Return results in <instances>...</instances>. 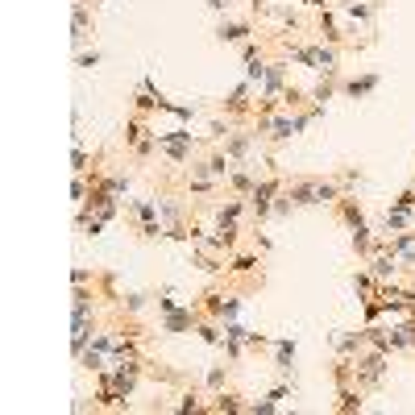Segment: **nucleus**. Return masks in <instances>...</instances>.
Returning <instances> with one entry per match:
<instances>
[{"label":"nucleus","mask_w":415,"mask_h":415,"mask_svg":"<svg viewBox=\"0 0 415 415\" xmlns=\"http://www.w3.org/2000/svg\"><path fill=\"white\" fill-rule=\"evenodd\" d=\"M387 374H391V353H382V349H362L357 357H353V382L362 387V391H378L382 382H387Z\"/></svg>","instance_id":"1"},{"label":"nucleus","mask_w":415,"mask_h":415,"mask_svg":"<svg viewBox=\"0 0 415 415\" xmlns=\"http://www.w3.org/2000/svg\"><path fill=\"white\" fill-rule=\"evenodd\" d=\"M283 191H287V183H283L278 174H258V183H253V191H249V216H253V224H262V220L274 216V204H278Z\"/></svg>","instance_id":"2"},{"label":"nucleus","mask_w":415,"mask_h":415,"mask_svg":"<svg viewBox=\"0 0 415 415\" xmlns=\"http://www.w3.org/2000/svg\"><path fill=\"white\" fill-rule=\"evenodd\" d=\"M125 149L133 158H142V162L149 154H158V129L146 121V112H129V121H125Z\"/></svg>","instance_id":"3"},{"label":"nucleus","mask_w":415,"mask_h":415,"mask_svg":"<svg viewBox=\"0 0 415 415\" xmlns=\"http://www.w3.org/2000/svg\"><path fill=\"white\" fill-rule=\"evenodd\" d=\"M191 149H196V133L187 125L158 133V154H167V162H174V167H187L191 162Z\"/></svg>","instance_id":"4"},{"label":"nucleus","mask_w":415,"mask_h":415,"mask_svg":"<svg viewBox=\"0 0 415 415\" xmlns=\"http://www.w3.org/2000/svg\"><path fill=\"white\" fill-rule=\"evenodd\" d=\"M129 216L137 220V233H142L146 241H158V237H167V224H162V212H158V199L129 204Z\"/></svg>","instance_id":"5"},{"label":"nucleus","mask_w":415,"mask_h":415,"mask_svg":"<svg viewBox=\"0 0 415 415\" xmlns=\"http://www.w3.org/2000/svg\"><path fill=\"white\" fill-rule=\"evenodd\" d=\"M199 303H179L174 312H158V332H196V324H199Z\"/></svg>","instance_id":"6"},{"label":"nucleus","mask_w":415,"mask_h":415,"mask_svg":"<svg viewBox=\"0 0 415 415\" xmlns=\"http://www.w3.org/2000/svg\"><path fill=\"white\" fill-rule=\"evenodd\" d=\"M253 92H258V88H253L249 79H241V83H237V88L224 96V117H253V112H258Z\"/></svg>","instance_id":"7"},{"label":"nucleus","mask_w":415,"mask_h":415,"mask_svg":"<svg viewBox=\"0 0 415 415\" xmlns=\"http://www.w3.org/2000/svg\"><path fill=\"white\" fill-rule=\"evenodd\" d=\"M291 83H287V58H278V63H270L266 75H262V83H258V100H283Z\"/></svg>","instance_id":"8"},{"label":"nucleus","mask_w":415,"mask_h":415,"mask_svg":"<svg viewBox=\"0 0 415 415\" xmlns=\"http://www.w3.org/2000/svg\"><path fill=\"white\" fill-rule=\"evenodd\" d=\"M337 13L349 17L362 29H374V17H378V0H337Z\"/></svg>","instance_id":"9"},{"label":"nucleus","mask_w":415,"mask_h":415,"mask_svg":"<svg viewBox=\"0 0 415 415\" xmlns=\"http://www.w3.org/2000/svg\"><path fill=\"white\" fill-rule=\"evenodd\" d=\"M253 21L249 17H241V21H233V17H224V21L216 25V38L224 42V46H245V42H253Z\"/></svg>","instance_id":"10"},{"label":"nucleus","mask_w":415,"mask_h":415,"mask_svg":"<svg viewBox=\"0 0 415 415\" xmlns=\"http://www.w3.org/2000/svg\"><path fill=\"white\" fill-rule=\"evenodd\" d=\"M382 237H387V233H382ZM387 249H391L394 258L403 262L407 278H415V228H407V233H394V237H387Z\"/></svg>","instance_id":"11"},{"label":"nucleus","mask_w":415,"mask_h":415,"mask_svg":"<svg viewBox=\"0 0 415 415\" xmlns=\"http://www.w3.org/2000/svg\"><path fill=\"white\" fill-rule=\"evenodd\" d=\"M228 278H253V283H262V258L258 253H228V266H224Z\"/></svg>","instance_id":"12"},{"label":"nucleus","mask_w":415,"mask_h":415,"mask_svg":"<svg viewBox=\"0 0 415 415\" xmlns=\"http://www.w3.org/2000/svg\"><path fill=\"white\" fill-rule=\"evenodd\" d=\"M382 88V75H353V79H341V96H349V100H366V96H374Z\"/></svg>","instance_id":"13"},{"label":"nucleus","mask_w":415,"mask_h":415,"mask_svg":"<svg viewBox=\"0 0 415 415\" xmlns=\"http://www.w3.org/2000/svg\"><path fill=\"white\" fill-rule=\"evenodd\" d=\"M328 345H332V353H337V357H357V353L366 349V324H362L357 332H332Z\"/></svg>","instance_id":"14"},{"label":"nucleus","mask_w":415,"mask_h":415,"mask_svg":"<svg viewBox=\"0 0 415 415\" xmlns=\"http://www.w3.org/2000/svg\"><path fill=\"white\" fill-rule=\"evenodd\" d=\"M295 349H299V345H295L291 337H278V341H270V353H274V374H278V378H291V369H295Z\"/></svg>","instance_id":"15"},{"label":"nucleus","mask_w":415,"mask_h":415,"mask_svg":"<svg viewBox=\"0 0 415 415\" xmlns=\"http://www.w3.org/2000/svg\"><path fill=\"white\" fill-rule=\"evenodd\" d=\"M88 33H92V13H88V0H75V9H71V42H75V50H83Z\"/></svg>","instance_id":"16"},{"label":"nucleus","mask_w":415,"mask_h":415,"mask_svg":"<svg viewBox=\"0 0 415 415\" xmlns=\"http://www.w3.org/2000/svg\"><path fill=\"white\" fill-rule=\"evenodd\" d=\"M316 183L320 179H291L287 183V199L295 208H316Z\"/></svg>","instance_id":"17"},{"label":"nucleus","mask_w":415,"mask_h":415,"mask_svg":"<svg viewBox=\"0 0 415 415\" xmlns=\"http://www.w3.org/2000/svg\"><path fill=\"white\" fill-rule=\"evenodd\" d=\"M245 212H249V199L237 196V199H224V204H216V208H212V220H216V224H241Z\"/></svg>","instance_id":"18"},{"label":"nucleus","mask_w":415,"mask_h":415,"mask_svg":"<svg viewBox=\"0 0 415 415\" xmlns=\"http://www.w3.org/2000/svg\"><path fill=\"white\" fill-rule=\"evenodd\" d=\"M316 75H341V46H328L316 38Z\"/></svg>","instance_id":"19"},{"label":"nucleus","mask_w":415,"mask_h":415,"mask_svg":"<svg viewBox=\"0 0 415 415\" xmlns=\"http://www.w3.org/2000/svg\"><path fill=\"white\" fill-rule=\"evenodd\" d=\"M212 399L216 403H208V411H216V415H245V407H249L237 391H216Z\"/></svg>","instance_id":"20"},{"label":"nucleus","mask_w":415,"mask_h":415,"mask_svg":"<svg viewBox=\"0 0 415 415\" xmlns=\"http://www.w3.org/2000/svg\"><path fill=\"white\" fill-rule=\"evenodd\" d=\"M362 407H366V391H362L357 382L337 391V411H341V415H353V411H362Z\"/></svg>","instance_id":"21"},{"label":"nucleus","mask_w":415,"mask_h":415,"mask_svg":"<svg viewBox=\"0 0 415 415\" xmlns=\"http://www.w3.org/2000/svg\"><path fill=\"white\" fill-rule=\"evenodd\" d=\"M337 216H341L345 224H349V228H357V224H366V208H362L357 199H353L349 191H345V196L337 199Z\"/></svg>","instance_id":"22"},{"label":"nucleus","mask_w":415,"mask_h":415,"mask_svg":"<svg viewBox=\"0 0 415 415\" xmlns=\"http://www.w3.org/2000/svg\"><path fill=\"white\" fill-rule=\"evenodd\" d=\"M353 295H357V303H369V299H378V278L369 274V266H362L353 274Z\"/></svg>","instance_id":"23"},{"label":"nucleus","mask_w":415,"mask_h":415,"mask_svg":"<svg viewBox=\"0 0 415 415\" xmlns=\"http://www.w3.org/2000/svg\"><path fill=\"white\" fill-rule=\"evenodd\" d=\"M337 92H341V75H320V83L312 88V92H308V100L324 108V104H328V100L337 96Z\"/></svg>","instance_id":"24"},{"label":"nucleus","mask_w":415,"mask_h":415,"mask_svg":"<svg viewBox=\"0 0 415 415\" xmlns=\"http://www.w3.org/2000/svg\"><path fill=\"white\" fill-rule=\"evenodd\" d=\"M253 183H258V171H245V167H233V174H228V187H233V196H245V199H249V191H253Z\"/></svg>","instance_id":"25"},{"label":"nucleus","mask_w":415,"mask_h":415,"mask_svg":"<svg viewBox=\"0 0 415 415\" xmlns=\"http://www.w3.org/2000/svg\"><path fill=\"white\" fill-rule=\"evenodd\" d=\"M92 179H96L100 187H104V191H112V196H129V187H133V179H129V174H96L92 171Z\"/></svg>","instance_id":"26"},{"label":"nucleus","mask_w":415,"mask_h":415,"mask_svg":"<svg viewBox=\"0 0 415 415\" xmlns=\"http://www.w3.org/2000/svg\"><path fill=\"white\" fill-rule=\"evenodd\" d=\"M332 382H337V391H341V387H353V357H337V366H332Z\"/></svg>","instance_id":"27"},{"label":"nucleus","mask_w":415,"mask_h":415,"mask_svg":"<svg viewBox=\"0 0 415 415\" xmlns=\"http://www.w3.org/2000/svg\"><path fill=\"white\" fill-rule=\"evenodd\" d=\"M245 308V295H224V312H220V324H228V320H237Z\"/></svg>","instance_id":"28"},{"label":"nucleus","mask_w":415,"mask_h":415,"mask_svg":"<svg viewBox=\"0 0 415 415\" xmlns=\"http://www.w3.org/2000/svg\"><path fill=\"white\" fill-rule=\"evenodd\" d=\"M224 382H228V366H212L208 369V378H204V387L216 394V391H224Z\"/></svg>","instance_id":"29"},{"label":"nucleus","mask_w":415,"mask_h":415,"mask_svg":"<svg viewBox=\"0 0 415 415\" xmlns=\"http://www.w3.org/2000/svg\"><path fill=\"white\" fill-rule=\"evenodd\" d=\"M179 415H191V411H208V403H199V394L196 391H187L183 399H179V407H174Z\"/></svg>","instance_id":"30"},{"label":"nucleus","mask_w":415,"mask_h":415,"mask_svg":"<svg viewBox=\"0 0 415 415\" xmlns=\"http://www.w3.org/2000/svg\"><path fill=\"white\" fill-rule=\"evenodd\" d=\"M71 171L75 174H88V149H83L79 137H75V149H71Z\"/></svg>","instance_id":"31"},{"label":"nucleus","mask_w":415,"mask_h":415,"mask_svg":"<svg viewBox=\"0 0 415 415\" xmlns=\"http://www.w3.org/2000/svg\"><path fill=\"white\" fill-rule=\"evenodd\" d=\"M142 308H146V295H121V312L125 316H137V312H142Z\"/></svg>","instance_id":"32"},{"label":"nucleus","mask_w":415,"mask_h":415,"mask_svg":"<svg viewBox=\"0 0 415 415\" xmlns=\"http://www.w3.org/2000/svg\"><path fill=\"white\" fill-rule=\"evenodd\" d=\"M245 345L258 353V349H270V337H266V332H258V328H249V332H245Z\"/></svg>","instance_id":"33"},{"label":"nucleus","mask_w":415,"mask_h":415,"mask_svg":"<svg viewBox=\"0 0 415 415\" xmlns=\"http://www.w3.org/2000/svg\"><path fill=\"white\" fill-rule=\"evenodd\" d=\"M100 50H75V67H96Z\"/></svg>","instance_id":"34"},{"label":"nucleus","mask_w":415,"mask_h":415,"mask_svg":"<svg viewBox=\"0 0 415 415\" xmlns=\"http://www.w3.org/2000/svg\"><path fill=\"white\" fill-rule=\"evenodd\" d=\"M71 283H75V287H88V283H96V274H92L88 266H75L71 270Z\"/></svg>","instance_id":"35"},{"label":"nucleus","mask_w":415,"mask_h":415,"mask_svg":"<svg viewBox=\"0 0 415 415\" xmlns=\"http://www.w3.org/2000/svg\"><path fill=\"white\" fill-rule=\"evenodd\" d=\"M100 291L108 295V299H121L117 295V274H100Z\"/></svg>","instance_id":"36"},{"label":"nucleus","mask_w":415,"mask_h":415,"mask_svg":"<svg viewBox=\"0 0 415 415\" xmlns=\"http://www.w3.org/2000/svg\"><path fill=\"white\" fill-rule=\"evenodd\" d=\"M341 183H345V191H349V187H357V183H362V171H357V167H349Z\"/></svg>","instance_id":"37"},{"label":"nucleus","mask_w":415,"mask_h":415,"mask_svg":"<svg viewBox=\"0 0 415 415\" xmlns=\"http://www.w3.org/2000/svg\"><path fill=\"white\" fill-rule=\"evenodd\" d=\"M174 308H179V299H174L171 291H167V295H158V312H174Z\"/></svg>","instance_id":"38"},{"label":"nucleus","mask_w":415,"mask_h":415,"mask_svg":"<svg viewBox=\"0 0 415 415\" xmlns=\"http://www.w3.org/2000/svg\"><path fill=\"white\" fill-rule=\"evenodd\" d=\"M253 237H258V253H270V245H274V241H270L266 233H262V228H258V233H253Z\"/></svg>","instance_id":"39"},{"label":"nucleus","mask_w":415,"mask_h":415,"mask_svg":"<svg viewBox=\"0 0 415 415\" xmlns=\"http://www.w3.org/2000/svg\"><path fill=\"white\" fill-rule=\"evenodd\" d=\"M208 9H212V13H228V9H233V0H208Z\"/></svg>","instance_id":"40"},{"label":"nucleus","mask_w":415,"mask_h":415,"mask_svg":"<svg viewBox=\"0 0 415 415\" xmlns=\"http://www.w3.org/2000/svg\"><path fill=\"white\" fill-rule=\"evenodd\" d=\"M274 0H249V13H266Z\"/></svg>","instance_id":"41"},{"label":"nucleus","mask_w":415,"mask_h":415,"mask_svg":"<svg viewBox=\"0 0 415 415\" xmlns=\"http://www.w3.org/2000/svg\"><path fill=\"white\" fill-rule=\"evenodd\" d=\"M303 4H308L312 13H324V9H328V0H303Z\"/></svg>","instance_id":"42"},{"label":"nucleus","mask_w":415,"mask_h":415,"mask_svg":"<svg viewBox=\"0 0 415 415\" xmlns=\"http://www.w3.org/2000/svg\"><path fill=\"white\" fill-rule=\"evenodd\" d=\"M92 4H100V0H92Z\"/></svg>","instance_id":"43"}]
</instances>
